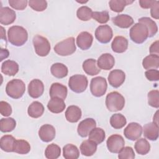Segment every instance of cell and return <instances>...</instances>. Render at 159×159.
<instances>
[{"instance_id":"52","label":"cell","mask_w":159,"mask_h":159,"mask_svg":"<svg viewBox=\"0 0 159 159\" xmlns=\"http://www.w3.org/2000/svg\"><path fill=\"white\" fill-rule=\"evenodd\" d=\"M1 61H2L4 58H6L7 57H8V56H9V52H8V50L6 49V52H5V53H3L2 52H1Z\"/></svg>"},{"instance_id":"33","label":"cell","mask_w":159,"mask_h":159,"mask_svg":"<svg viewBox=\"0 0 159 159\" xmlns=\"http://www.w3.org/2000/svg\"><path fill=\"white\" fill-rule=\"evenodd\" d=\"M104 130L99 127L94 128L89 134V140L95 142L97 145L101 143L105 139Z\"/></svg>"},{"instance_id":"6","label":"cell","mask_w":159,"mask_h":159,"mask_svg":"<svg viewBox=\"0 0 159 159\" xmlns=\"http://www.w3.org/2000/svg\"><path fill=\"white\" fill-rule=\"evenodd\" d=\"M33 45L35 53L40 57L47 56L50 51V44L47 38L36 35L33 38Z\"/></svg>"},{"instance_id":"54","label":"cell","mask_w":159,"mask_h":159,"mask_svg":"<svg viewBox=\"0 0 159 159\" xmlns=\"http://www.w3.org/2000/svg\"><path fill=\"white\" fill-rule=\"evenodd\" d=\"M158 111L155 113V116H153V122L156 123L157 124H158Z\"/></svg>"},{"instance_id":"25","label":"cell","mask_w":159,"mask_h":159,"mask_svg":"<svg viewBox=\"0 0 159 159\" xmlns=\"http://www.w3.org/2000/svg\"><path fill=\"white\" fill-rule=\"evenodd\" d=\"M83 69L87 75L91 76L96 75L101 71L98 66L97 61L93 58H89L84 60L83 63Z\"/></svg>"},{"instance_id":"27","label":"cell","mask_w":159,"mask_h":159,"mask_svg":"<svg viewBox=\"0 0 159 159\" xmlns=\"http://www.w3.org/2000/svg\"><path fill=\"white\" fill-rule=\"evenodd\" d=\"M16 139L11 135H3L0 140L1 148L6 152H14Z\"/></svg>"},{"instance_id":"40","label":"cell","mask_w":159,"mask_h":159,"mask_svg":"<svg viewBox=\"0 0 159 159\" xmlns=\"http://www.w3.org/2000/svg\"><path fill=\"white\" fill-rule=\"evenodd\" d=\"M16 125L15 119L12 117L2 118L0 120V130L2 132H9L12 131Z\"/></svg>"},{"instance_id":"39","label":"cell","mask_w":159,"mask_h":159,"mask_svg":"<svg viewBox=\"0 0 159 159\" xmlns=\"http://www.w3.org/2000/svg\"><path fill=\"white\" fill-rule=\"evenodd\" d=\"M133 2L134 1L129 0H111L109 2V5L112 11L120 12L126 6L132 4Z\"/></svg>"},{"instance_id":"37","label":"cell","mask_w":159,"mask_h":159,"mask_svg":"<svg viewBox=\"0 0 159 159\" xmlns=\"http://www.w3.org/2000/svg\"><path fill=\"white\" fill-rule=\"evenodd\" d=\"M126 124V118L122 114H114L110 118V124L116 129H120L122 128Z\"/></svg>"},{"instance_id":"38","label":"cell","mask_w":159,"mask_h":159,"mask_svg":"<svg viewBox=\"0 0 159 159\" xmlns=\"http://www.w3.org/2000/svg\"><path fill=\"white\" fill-rule=\"evenodd\" d=\"M60 154L61 148L55 143L48 145L45 150V156L48 159H56L60 156Z\"/></svg>"},{"instance_id":"9","label":"cell","mask_w":159,"mask_h":159,"mask_svg":"<svg viewBox=\"0 0 159 159\" xmlns=\"http://www.w3.org/2000/svg\"><path fill=\"white\" fill-rule=\"evenodd\" d=\"M106 144L110 152L117 153L124 147L125 141L120 135L113 134L108 137Z\"/></svg>"},{"instance_id":"12","label":"cell","mask_w":159,"mask_h":159,"mask_svg":"<svg viewBox=\"0 0 159 159\" xmlns=\"http://www.w3.org/2000/svg\"><path fill=\"white\" fill-rule=\"evenodd\" d=\"M96 122L93 118H86L83 120L78 125L77 132L81 137H86L89 135L90 132L95 128Z\"/></svg>"},{"instance_id":"14","label":"cell","mask_w":159,"mask_h":159,"mask_svg":"<svg viewBox=\"0 0 159 159\" xmlns=\"http://www.w3.org/2000/svg\"><path fill=\"white\" fill-rule=\"evenodd\" d=\"M44 91V85L39 79L32 80L28 85V93L32 98H38L41 96Z\"/></svg>"},{"instance_id":"3","label":"cell","mask_w":159,"mask_h":159,"mask_svg":"<svg viewBox=\"0 0 159 159\" xmlns=\"http://www.w3.org/2000/svg\"><path fill=\"white\" fill-rule=\"evenodd\" d=\"M25 91V83L19 79H13L9 81L6 86V94L13 99H19Z\"/></svg>"},{"instance_id":"20","label":"cell","mask_w":159,"mask_h":159,"mask_svg":"<svg viewBox=\"0 0 159 159\" xmlns=\"http://www.w3.org/2000/svg\"><path fill=\"white\" fill-rule=\"evenodd\" d=\"M144 136L150 140L155 141L158 137V124L155 122H150L145 124L142 129Z\"/></svg>"},{"instance_id":"29","label":"cell","mask_w":159,"mask_h":159,"mask_svg":"<svg viewBox=\"0 0 159 159\" xmlns=\"http://www.w3.org/2000/svg\"><path fill=\"white\" fill-rule=\"evenodd\" d=\"M44 112L43 104L39 101H34L28 107L27 113L32 118H39L42 116Z\"/></svg>"},{"instance_id":"49","label":"cell","mask_w":159,"mask_h":159,"mask_svg":"<svg viewBox=\"0 0 159 159\" xmlns=\"http://www.w3.org/2000/svg\"><path fill=\"white\" fill-rule=\"evenodd\" d=\"M151 16L155 19H158L159 18V1H156L154 5L151 7L150 10Z\"/></svg>"},{"instance_id":"21","label":"cell","mask_w":159,"mask_h":159,"mask_svg":"<svg viewBox=\"0 0 159 159\" xmlns=\"http://www.w3.org/2000/svg\"><path fill=\"white\" fill-rule=\"evenodd\" d=\"M81 109L75 105L68 106L65 111L66 119L71 123L77 122L81 119Z\"/></svg>"},{"instance_id":"26","label":"cell","mask_w":159,"mask_h":159,"mask_svg":"<svg viewBox=\"0 0 159 159\" xmlns=\"http://www.w3.org/2000/svg\"><path fill=\"white\" fill-rule=\"evenodd\" d=\"M19 71V65L13 60H7L1 65V72L8 76H14Z\"/></svg>"},{"instance_id":"11","label":"cell","mask_w":159,"mask_h":159,"mask_svg":"<svg viewBox=\"0 0 159 159\" xmlns=\"http://www.w3.org/2000/svg\"><path fill=\"white\" fill-rule=\"evenodd\" d=\"M142 134V126L137 122H130L124 129V134L125 137L132 141L139 139Z\"/></svg>"},{"instance_id":"28","label":"cell","mask_w":159,"mask_h":159,"mask_svg":"<svg viewBox=\"0 0 159 159\" xmlns=\"http://www.w3.org/2000/svg\"><path fill=\"white\" fill-rule=\"evenodd\" d=\"M80 148L82 155L87 157H90L94 154V153L96 152L97 144L95 142L88 139L84 140L81 143Z\"/></svg>"},{"instance_id":"4","label":"cell","mask_w":159,"mask_h":159,"mask_svg":"<svg viewBox=\"0 0 159 159\" xmlns=\"http://www.w3.org/2000/svg\"><path fill=\"white\" fill-rule=\"evenodd\" d=\"M129 35L130 39L134 42L140 44L144 42L148 37V30L145 25L138 22L131 27Z\"/></svg>"},{"instance_id":"5","label":"cell","mask_w":159,"mask_h":159,"mask_svg":"<svg viewBox=\"0 0 159 159\" xmlns=\"http://www.w3.org/2000/svg\"><path fill=\"white\" fill-rule=\"evenodd\" d=\"M54 51L60 56H68L73 54L76 51L75 38L68 37L57 43L54 47Z\"/></svg>"},{"instance_id":"44","label":"cell","mask_w":159,"mask_h":159,"mask_svg":"<svg viewBox=\"0 0 159 159\" xmlns=\"http://www.w3.org/2000/svg\"><path fill=\"white\" fill-rule=\"evenodd\" d=\"M135 157L134 151L130 147H124L119 151L118 155L119 159H134Z\"/></svg>"},{"instance_id":"53","label":"cell","mask_w":159,"mask_h":159,"mask_svg":"<svg viewBox=\"0 0 159 159\" xmlns=\"http://www.w3.org/2000/svg\"><path fill=\"white\" fill-rule=\"evenodd\" d=\"M1 38L3 39L5 41H6V31L4 30V28L1 26Z\"/></svg>"},{"instance_id":"47","label":"cell","mask_w":159,"mask_h":159,"mask_svg":"<svg viewBox=\"0 0 159 159\" xmlns=\"http://www.w3.org/2000/svg\"><path fill=\"white\" fill-rule=\"evenodd\" d=\"M0 112L3 116H9L12 114V107L11 105L6 101H1L0 102Z\"/></svg>"},{"instance_id":"36","label":"cell","mask_w":159,"mask_h":159,"mask_svg":"<svg viewBox=\"0 0 159 159\" xmlns=\"http://www.w3.org/2000/svg\"><path fill=\"white\" fill-rule=\"evenodd\" d=\"M30 150V145L27 141L22 139L16 140L14 146V152L24 155L28 153Z\"/></svg>"},{"instance_id":"45","label":"cell","mask_w":159,"mask_h":159,"mask_svg":"<svg viewBox=\"0 0 159 159\" xmlns=\"http://www.w3.org/2000/svg\"><path fill=\"white\" fill-rule=\"evenodd\" d=\"M92 17L100 24H105L109 20V15L106 11L102 12H93Z\"/></svg>"},{"instance_id":"19","label":"cell","mask_w":159,"mask_h":159,"mask_svg":"<svg viewBox=\"0 0 159 159\" xmlns=\"http://www.w3.org/2000/svg\"><path fill=\"white\" fill-rule=\"evenodd\" d=\"M67 88L59 83H53L50 88V96L52 98H58L62 99H65L67 96Z\"/></svg>"},{"instance_id":"17","label":"cell","mask_w":159,"mask_h":159,"mask_svg":"<svg viewBox=\"0 0 159 159\" xmlns=\"http://www.w3.org/2000/svg\"><path fill=\"white\" fill-rule=\"evenodd\" d=\"M16 14L9 7H1L0 10V23L2 25H9L14 22Z\"/></svg>"},{"instance_id":"35","label":"cell","mask_w":159,"mask_h":159,"mask_svg":"<svg viewBox=\"0 0 159 159\" xmlns=\"http://www.w3.org/2000/svg\"><path fill=\"white\" fill-rule=\"evenodd\" d=\"M139 22L146 25L148 30V37L154 36L158 32V27L154 20L147 17H143L139 19Z\"/></svg>"},{"instance_id":"23","label":"cell","mask_w":159,"mask_h":159,"mask_svg":"<svg viewBox=\"0 0 159 159\" xmlns=\"http://www.w3.org/2000/svg\"><path fill=\"white\" fill-rule=\"evenodd\" d=\"M127 47L128 40L126 38L122 36L116 37L111 43V48L113 52L118 53H121L125 52Z\"/></svg>"},{"instance_id":"13","label":"cell","mask_w":159,"mask_h":159,"mask_svg":"<svg viewBox=\"0 0 159 159\" xmlns=\"http://www.w3.org/2000/svg\"><path fill=\"white\" fill-rule=\"evenodd\" d=\"M109 83L114 88H119L120 86L125 80V74L121 70H112L107 77Z\"/></svg>"},{"instance_id":"7","label":"cell","mask_w":159,"mask_h":159,"mask_svg":"<svg viewBox=\"0 0 159 159\" xmlns=\"http://www.w3.org/2000/svg\"><path fill=\"white\" fill-rule=\"evenodd\" d=\"M88 81L86 76L75 75L71 76L68 81V86L71 91L76 93H83L87 88Z\"/></svg>"},{"instance_id":"15","label":"cell","mask_w":159,"mask_h":159,"mask_svg":"<svg viewBox=\"0 0 159 159\" xmlns=\"http://www.w3.org/2000/svg\"><path fill=\"white\" fill-rule=\"evenodd\" d=\"M55 129L50 124H44L39 130V136L42 141L49 142L53 140L55 137Z\"/></svg>"},{"instance_id":"31","label":"cell","mask_w":159,"mask_h":159,"mask_svg":"<svg viewBox=\"0 0 159 159\" xmlns=\"http://www.w3.org/2000/svg\"><path fill=\"white\" fill-rule=\"evenodd\" d=\"M142 66L145 70L157 69L159 67V56L150 54L143 58Z\"/></svg>"},{"instance_id":"46","label":"cell","mask_w":159,"mask_h":159,"mask_svg":"<svg viewBox=\"0 0 159 159\" xmlns=\"http://www.w3.org/2000/svg\"><path fill=\"white\" fill-rule=\"evenodd\" d=\"M29 2L27 0H9L10 6L16 10H24Z\"/></svg>"},{"instance_id":"1","label":"cell","mask_w":159,"mask_h":159,"mask_svg":"<svg viewBox=\"0 0 159 159\" xmlns=\"http://www.w3.org/2000/svg\"><path fill=\"white\" fill-rule=\"evenodd\" d=\"M9 42L13 45L20 47L25 44L28 39V33L25 29L19 25H13L7 31Z\"/></svg>"},{"instance_id":"42","label":"cell","mask_w":159,"mask_h":159,"mask_svg":"<svg viewBox=\"0 0 159 159\" xmlns=\"http://www.w3.org/2000/svg\"><path fill=\"white\" fill-rule=\"evenodd\" d=\"M147 97L148 103L150 106L155 108L159 107V92L157 89L149 91Z\"/></svg>"},{"instance_id":"51","label":"cell","mask_w":159,"mask_h":159,"mask_svg":"<svg viewBox=\"0 0 159 159\" xmlns=\"http://www.w3.org/2000/svg\"><path fill=\"white\" fill-rule=\"evenodd\" d=\"M149 51H150V54L157 55H159V52H158V40H157V41L154 42L153 43H152V44L151 45V46L150 47Z\"/></svg>"},{"instance_id":"41","label":"cell","mask_w":159,"mask_h":159,"mask_svg":"<svg viewBox=\"0 0 159 159\" xmlns=\"http://www.w3.org/2000/svg\"><path fill=\"white\" fill-rule=\"evenodd\" d=\"M93 11L88 6H83L79 7L76 11L77 17L83 21L89 20L92 18Z\"/></svg>"},{"instance_id":"16","label":"cell","mask_w":159,"mask_h":159,"mask_svg":"<svg viewBox=\"0 0 159 159\" xmlns=\"http://www.w3.org/2000/svg\"><path fill=\"white\" fill-rule=\"evenodd\" d=\"M93 41V35L86 31L80 33L76 38V44L78 47L83 50L89 49L92 45Z\"/></svg>"},{"instance_id":"30","label":"cell","mask_w":159,"mask_h":159,"mask_svg":"<svg viewBox=\"0 0 159 159\" xmlns=\"http://www.w3.org/2000/svg\"><path fill=\"white\" fill-rule=\"evenodd\" d=\"M50 71L52 75L57 78H63L68 75V68L64 64L56 63L52 65Z\"/></svg>"},{"instance_id":"24","label":"cell","mask_w":159,"mask_h":159,"mask_svg":"<svg viewBox=\"0 0 159 159\" xmlns=\"http://www.w3.org/2000/svg\"><path fill=\"white\" fill-rule=\"evenodd\" d=\"M66 107L64 100L58 98H52L47 104L48 110L55 114L62 112Z\"/></svg>"},{"instance_id":"48","label":"cell","mask_w":159,"mask_h":159,"mask_svg":"<svg viewBox=\"0 0 159 159\" xmlns=\"http://www.w3.org/2000/svg\"><path fill=\"white\" fill-rule=\"evenodd\" d=\"M145 75L148 80L156 81L159 80V71L156 69H150L145 71Z\"/></svg>"},{"instance_id":"2","label":"cell","mask_w":159,"mask_h":159,"mask_svg":"<svg viewBox=\"0 0 159 159\" xmlns=\"http://www.w3.org/2000/svg\"><path fill=\"white\" fill-rule=\"evenodd\" d=\"M106 105L107 109L111 112L121 111L125 105V99L119 93L112 91L106 96Z\"/></svg>"},{"instance_id":"50","label":"cell","mask_w":159,"mask_h":159,"mask_svg":"<svg viewBox=\"0 0 159 159\" xmlns=\"http://www.w3.org/2000/svg\"><path fill=\"white\" fill-rule=\"evenodd\" d=\"M156 1H151V0H140L139 4L141 7L143 9H148L151 8L154 4L155 3Z\"/></svg>"},{"instance_id":"32","label":"cell","mask_w":159,"mask_h":159,"mask_svg":"<svg viewBox=\"0 0 159 159\" xmlns=\"http://www.w3.org/2000/svg\"><path fill=\"white\" fill-rule=\"evenodd\" d=\"M63 155L66 159H77L80 156V152L76 146L68 143L63 148Z\"/></svg>"},{"instance_id":"43","label":"cell","mask_w":159,"mask_h":159,"mask_svg":"<svg viewBox=\"0 0 159 159\" xmlns=\"http://www.w3.org/2000/svg\"><path fill=\"white\" fill-rule=\"evenodd\" d=\"M29 6L34 11L41 12L46 9L47 2L44 0H30L29 1Z\"/></svg>"},{"instance_id":"22","label":"cell","mask_w":159,"mask_h":159,"mask_svg":"<svg viewBox=\"0 0 159 159\" xmlns=\"http://www.w3.org/2000/svg\"><path fill=\"white\" fill-rule=\"evenodd\" d=\"M112 20L114 25L123 29H127L134 24L133 18L127 14H119Z\"/></svg>"},{"instance_id":"18","label":"cell","mask_w":159,"mask_h":159,"mask_svg":"<svg viewBox=\"0 0 159 159\" xmlns=\"http://www.w3.org/2000/svg\"><path fill=\"white\" fill-rule=\"evenodd\" d=\"M97 64L100 69L109 70L113 68L115 64V59L111 54L104 53L98 58Z\"/></svg>"},{"instance_id":"34","label":"cell","mask_w":159,"mask_h":159,"mask_svg":"<svg viewBox=\"0 0 159 159\" xmlns=\"http://www.w3.org/2000/svg\"><path fill=\"white\" fill-rule=\"evenodd\" d=\"M134 148L137 153L140 155H146L150 150V145L147 139L141 138L137 139V141L135 143Z\"/></svg>"},{"instance_id":"8","label":"cell","mask_w":159,"mask_h":159,"mask_svg":"<svg viewBox=\"0 0 159 159\" xmlns=\"http://www.w3.org/2000/svg\"><path fill=\"white\" fill-rule=\"evenodd\" d=\"M107 84L106 80L102 76H97L91 79L90 91L91 94L96 97L102 96L106 92Z\"/></svg>"},{"instance_id":"10","label":"cell","mask_w":159,"mask_h":159,"mask_svg":"<svg viewBox=\"0 0 159 159\" xmlns=\"http://www.w3.org/2000/svg\"><path fill=\"white\" fill-rule=\"evenodd\" d=\"M113 36L111 27L108 25H102L98 27L95 31L96 39L102 43H107L111 41Z\"/></svg>"}]
</instances>
